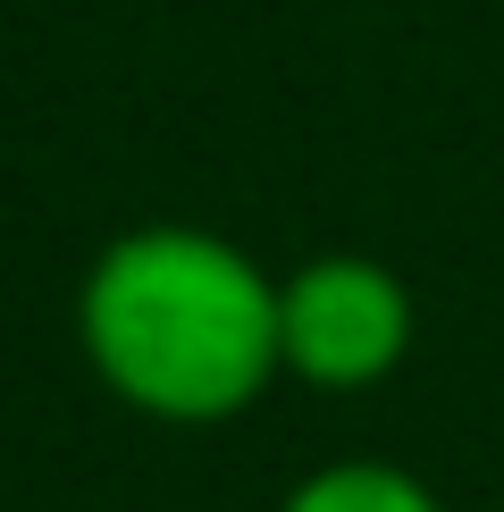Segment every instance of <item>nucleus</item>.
Segmentation results:
<instances>
[{"mask_svg":"<svg viewBox=\"0 0 504 512\" xmlns=\"http://www.w3.org/2000/svg\"><path fill=\"white\" fill-rule=\"evenodd\" d=\"M76 353L126 412L160 429H219L286 378L278 277L219 227L143 219L84 269Z\"/></svg>","mask_w":504,"mask_h":512,"instance_id":"nucleus-1","label":"nucleus"},{"mask_svg":"<svg viewBox=\"0 0 504 512\" xmlns=\"http://www.w3.org/2000/svg\"><path fill=\"white\" fill-rule=\"evenodd\" d=\"M420 336L412 286L370 252H311L278 277V361L320 395H370Z\"/></svg>","mask_w":504,"mask_h":512,"instance_id":"nucleus-2","label":"nucleus"},{"mask_svg":"<svg viewBox=\"0 0 504 512\" xmlns=\"http://www.w3.org/2000/svg\"><path fill=\"white\" fill-rule=\"evenodd\" d=\"M278 512H446V504H437V487L420 471H404V462L336 454V462H311V471L278 496Z\"/></svg>","mask_w":504,"mask_h":512,"instance_id":"nucleus-3","label":"nucleus"}]
</instances>
